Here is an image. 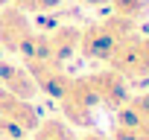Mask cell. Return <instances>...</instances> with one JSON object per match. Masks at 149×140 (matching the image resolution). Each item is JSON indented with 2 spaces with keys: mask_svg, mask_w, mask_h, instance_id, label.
<instances>
[{
  "mask_svg": "<svg viewBox=\"0 0 149 140\" xmlns=\"http://www.w3.org/2000/svg\"><path fill=\"white\" fill-rule=\"evenodd\" d=\"M134 29H137V24L117 18V15H108L97 24H88L79 32V53L91 61H108L114 55V50L129 35H134Z\"/></svg>",
  "mask_w": 149,
  "mask_h": 140,
  "instance_id": "1",
  "label": "cell"
},
{
  "mask_svg": "<svg viewBox=\"0 0 149 140\" xmlns=\"http://www.w3.org/2000/svg\"><path fill=\"white\" fill-rule=\"evenodd\" d=\"M9 3H15V6L24 9L26 15H47V12L58 9L64 0H9Z\"/></svg>",
  "mask_w": 149,
  "mask_h": 140,
  "instance_id": "9",
  "label": "cell"
},
{
  "mask_svg": "<svg viewBox=\"0 0 149 140\" xmlns=\"http://www.w3.org/2000/svg\"><path fill=\"white\" fill-rule=\"evenodd\" d=\"M0 55H3V47H0Z\"/></svg>",
  "mask_w": 149,
  "mask_h": 140,
  "instance_id": "13",
  "label": "cell"
},
{
  "mask_svg": "<svg viewBox=\"0 0 149 140\" xmlns=\"http://www.w3.org/2000/svg\"><path fill=\"white\" fill-rule=\"evenodd\" d=\"M134 102H137V108H140V114H143V117H146V123H149V91H146L143 96H137Z\"/></svg>",
  "mask_w": 149,
  "mask_h": 140,
  "instance_id": "10",
  "label": "cell"
},
{
  "mask_svg": "<svg viewBox=\"0 0 149 140\" xmlns=\"http://www.w3.org/2000/svg\"><path fill=\"white\" fill-rule=\"evenodd\" d=\"M108 6H111V15L126 18L132 24H140L149 12V0H108Z\"/></svg>",
  "mask_w": 149,
  "mask_h": 140,
  "instance_id": "8",
  "label": "cell"
},
{
  "mask_svg": "<svg viewBox=\"0 0 149 140\" xmlns=\"http://www.w3.org/2000/svg\"><path fill=\"white\" fill-rule=\"evenodd\" d=\"M29 137L32 140H76V131L64 117H47L35 125V131Z\"/></svg>",
  "mask_w": 149,
  "mask_h": 140,
  "instance_id": "7",
  "label": "cell"
},
{
  "mask_svg": "<svg viewBox=\"0 0 149 140\" xmlns=\"http://www.w3.org/2000/svg\"><path fill=\"white\" fill-rule=\"evenodd\" d=\"M56 105L70 125H94V114L100 108L88 76H70V82L61 91V96L56 99Z\"/></svg>",
  "mask_w": 149,
  "mask_h": 140,
  "instance_id": "3",
  "label": "cell"
},
{
  "mask_svg": "<svg viewBox=\"0 0 149 140\" xmlns=\"http://www.w3.org/2000/svg\"><path fill=\"white\" fill-rule=\"evenodd\" d=\"M35 26L29 21V15L24 9H18L15 3H9V0H3L0 3V47H3V53H18L29 38H32Z\"/></svg>",
  "mask_w": 149,
  "mask_h": 140,
  "instance_id": "4",
  "label": "cell"
},
{
  "mask_svg": "<svg viewBox=\"0 0 149 140\" xmlns=\"http://www.w3.org/2000/svg\"><path fill=\"white\" fill-rule=\"evenodd\" d=\"M0 91H6L12 96H24V99H32L38 94L29 70L21 61H12V58H3V55H0Z\"/></svg>",
  "mask_w": 149,
  "mask_h": 140,
  "instance_id": "6",
  "label": "cell"
},
{
  "mask_svg": "<svg viewBox=\"0 0 149 140\" xmlns=\"http://www.w3.org/2000/svg\"><path fill=\"white\" fill-rule=\"evenodd\" d=\"M88 82H91V91H94L100 108L117 111L120 105L129 102V79H123L117 70H111V67L97 70V73L88 76Z\"/></svg>",
  "mask_w": 149,
  "mask_h": 140,
  "instance_id": "5",
  "label": "cell"
},
{
  "mask_svg": "<svg viewBox=\"0 0 149 140\" xmlns=\"http://www.w3.org/2000/svg\"><path fill=\"white\" fill-rule=\"evenodd\" d=\"M79 3H82V6H105L108 0H79Z\"/></svg>",
  "mask_w": 149,
  "mask_h": 140,
  "instance_id": "12",
  "label": "cell"
},
{
  "mask_svg": "<svg viewBox=\"0 0 149 140\" xmlns=\"http://www.w3.org/2000/svg\"><path fill=\"white\" fill-rule=\"evenodd\" d=\"M76 140H108V137H105L102 131H94V128H91V131H85V134H76Z\"/></svg>",
  "mask_w": 149,
  "mask_h": 140,
  "instance_id": "11",
  "label": "cell"
},
{
  "mask_svg": "<svg viewBox=\"0 0 149 140\" xmlns=\"http://www.w3.org/2000/svg\"><path fill=\"white\" fill-rule=\"evenodd\" d=\"M38 123L41 114L32 99L0 91V140H26Z\"/></svg>",
  "mask_w": 149,
  "mask_h": 140,
  "instance_id": "2",
  "label": "cell"
}]
</instances>
